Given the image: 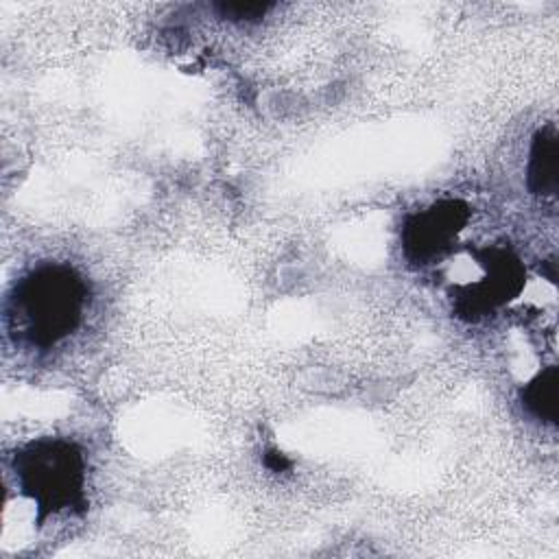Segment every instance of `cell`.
<instances>
[{"label":"cell","instance_id":"cell-5","mask_svg":"<svg viewBox=\"0 0 559 559\" xmlns=\"http://www.w3.org/2000/svg\"><path fill=\"white\" fill-rule=\"evenodd\" d=\"M524 408L539 421L552 424L557 417V367H548L537 373L522 389Z\"/></svg>","mask_w":559,"mask_h":559},{"label":"cell","instance_id":"cell-2","mask_svg":"<svg viewBox=\"0 0 559 559\" xmlns=\"http://www.w3.org/2000/svg\"><path fill=\"white\" fill-rule=\"evenodd\" d=\"M15 474L24 493L48 513L72 507L83 491L81 454L66 441L31 443L15 456Z\"/></svg>","mask_w":559,"mask_h":559},{"label":"cell","instance_id":"cell-6","mask_svg":"<svg viewBox=\"0 0 559 559\" xmlns=\"http://www.w3.org/2000/svg\"><path fill=\"white\" fill-rule=\"evenodd\" d=\"M216 9L225 15V17H231V20H253V17H262L271 4H262V2H223V4H216Z\"/></svg>","mask_w":559,"mask_h":559},{"label":"cell","instance_id":"cell-3","mask_svg":"<svg viewBox=\"0 0 559 559\" xmlns=\"http://www.w3.org/2000/svg\"><path fill=\"white\" fill-rule=\"evenodd\" d=\"M459 212L454 205H439L413 218L406 227V247L417 258H428L448 247L459 231Z\"/></svg>","mask_w":559,"mask_h":559},{"label":"cell","instance_id":"cell-4","mask_svg":"<svg viewBox=\"0 0 559 559\" xmlns=\"http://www.w3.org/2000/svg\"><path fill=\"white\" fill-rule=\"evenodd\" d=\"M557 157L559 142L552 124L535 133L528 157V188L535 194L552 197L557 192Z\"/></svg>","mask_w":559,"mask_h":559},{"label":"cell","instance_id":"cell-1","mask_svg":"<svg viewBox=\"0 0 559 559\" xmlns=\"http://www.w3.org/2000/svg\"><path fill=\"white\" fill-rule=\"evenodd\" d=\"M85 284L68 266L46 264L15 284L9 299L13 330L37 347H50L81 321Z\"/></svg>","mask_w":559,"mask_h":559}]
</instances>
